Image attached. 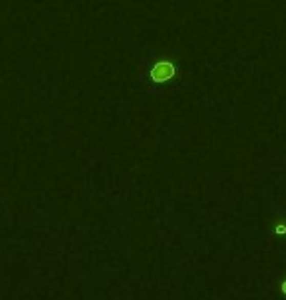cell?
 Segmentation results:
<instances>
[{"instance_id": "1", "label": "cell", "mask_w": 286, "mask_h": 300, "mask_svg": "<svg viewBox=\"0 0 286 300\" xmlns=\"http://www.w3.org/2000/svg\"><path fill=\"white\" fill-rule=\"evenodd\" d=\"M175 65L171 63V61H159V63H155L153 69H151V78H153L155 83H165L169 78L175 77Z\"/></svg>"}]
</instances>
